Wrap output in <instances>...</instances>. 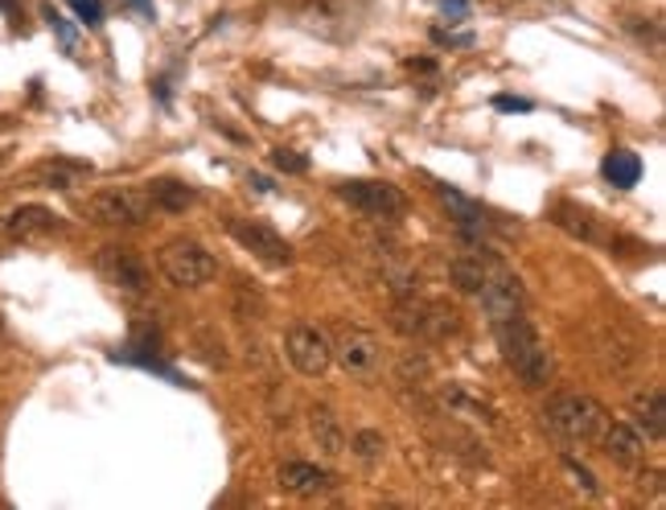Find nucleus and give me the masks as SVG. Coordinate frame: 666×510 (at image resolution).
<instances>
[{"mask_svg": "<svg viewBox=\"0 0 666 510\" xmlns=\"http://www.w3.org/2000/svg\"><path fill=\"white\" fill-rule=\"evenodd\" d=\"M493 337H498V346H502L507 366L522 379V387H548L551 375H555V358H551V351L543 346L539 330L531 325L527 309L507 321H493Z\"/></svg>", "mask_w": 666, "mask_h": 510, "instance_id": "obj_1", "label": "nucleus"}, {"mask_svg": "<svg viewBox=\"0 0 666 510\" xmlns=\"http://www.w3.org/2000/svg\"><path fill=\"white\" fill-rule=\"evenodd\" d=\"M539 420L548 428L555 440H564V445H593L601 433H605V408L596 404L593 395L584 392H560L551 395L543 412H539Z\"/></svg>", "mask_w": 666, "mask_h": 510, "instance_id": "obj_2", "label": "nucleus"}, {"mask_svg": "<svg viewBox=\"0 0 666 510\" xmlns=\"http://www.w3.org/2000/svg\"><path fill=\"white\" fill-rule=\"evenodd\" d=\"M157 268L160 277L169 280L174 289H202L218 277V260L198 243V239H169L165 248L157 251Z\"/></svg>", "mask_w": 666, "mask_h": 510, "instance_id": "obj_3", "label": "nucleus"}, {"mask_svg": "<svg viewBox=\"0 0 666 510\" xmlns=\"http://www.w3.org/2000/svg\"><path fill=\"white\" fill-rule=\"evenodd\" d=\"M392 321L399 334L420 337V342H445V337L461 334V318L445 301H416V296H407V301L395 305Z\"/></svg>", "mask_w": 666, "mask_h": 510, "instance_id": "obj_4", "label": "nucleus"}, {"mask_svg": "<svg viewBox=\"0 0 666 510\" xmlns=\"http://www.w3.org/2000/svg\"><path fill=\"white\" fill-rule=\"evenodd\" d=\"M148 210H153V202L136 186H107V190H95L87 198V219L100 227H119V231L141 227L148 219Z\"/></svg>", "mask_w": 666, "mask_h": 510, "instance_id": "obj_5", "label": "nucleus"}, {"mask_svg": "<svg viewBox=\"0 0 666 510\" xmlns=\"http://www.w3.org/2000/svg\"><path fill=\"white\" fill-rule=\"evenodd\" d=\"M337 198L375 222H395L407 215V194L399 190V186H392V181H366V177L342 181V186H337Z\"/></svg>", "mask_w": 666, "mask_h": 510, "instance_id": "obj_6", "label": "nucleus"}, {"mask_svg": "<svg viewBox=\"0 0 666 510\" xmlns=\"http://www.w3.org/2000/svg\"><path fill=\"white\" fill-rule=\"evenodd\" d=\"M333 358H337L342 371L354 375V379H375L378 371H383V363H387L378 334L358 330V325H346V330L337 334V342H333Z\"/></svg>", "mask_w": 666, "mask_h": 510, "instance_id": "obj_7", "label": "nucleus"}, {"mask_svg": "<svg viewBox=\"0 0 666 510\" xmlns=\"http://www.w3.org/2000/svg\"><path fill=\"white\" fill-rule=\"evenodd\" d=\"M284 354L289 363L301 371L304 379H321L325 371L333 366V342L321 334L318 325H292L289 337H284Z\"/></svg>", "mask_w": 666, "mask_h": 510, "instance_id": "obj_8", "label": "nucleus"}, {"mask_svg": "<svg viewBox=\"0 0 666 510\" xmlns=\"http://www.w3.org/2000/svg\"><path fill=\"white\" fill-rule=\"evenodd\" d=\"M481 309H486V318L493 321H507L514 318V313H522L527 309V296H522V284L519 277L510 272V268H502V263L490 260V272H486V284H481Z\"/></svg>", "mask_w": 666, "mask_h": 510, "instance_id": "obj_9", "label": "nucleus"}, {"mask_svg": "<svg viewBox=\"0 0 666 510\" xmlns=\"http://www.w3.org/2000/svg\"><path fill=\"white\" fill-rule=\"evenodd\" d=\"M95 268L103 272L107 284H116L119 292H128V296H145L148 292V268L141 263V256L132 248H100L95 256Z\"/></svg>", "mask_w": 666, "mask_h": 510, "instance_id": "obj_10", "label": "nucleus"}, {"mask_svg": "<svg viewBox=\"0 0 666 510\" xmlns=\"http://www.w3.org/2000/svg\"><path fill=\"white\" fill-rule=\"evenodd\" d=\"M227 231L239 248H247L251 256H260L263 263H272V268H289L292 263V248L272 231V227H263V222H251V219H227Z\"/></svg>", "mask_w": 666, "mask_h": 510, "instance_id": "obj_11", "label": "nucleus"}, {"mask_svg": "<svg viewBox=\"0 0 666 510\" xmlns=\"http://www.w3.org/2000/svg\"><path fill=\"white\" fill-rule=\"evenodd\" d=\"M62 222L54 210H45V206H17L13 215H4V235L17 239V243H38V239H50V235H59Z\"/></svg>", "mask_w": 666, "mask_h": 510, "instance_id": "obj_12", "label": "nucleus"}, {"mask_svg": "<svg viewBox=\"0 0 666 510\" xmlns=\"http://www.w3.org/2000/svg\"><path fill=\"white\" fill-rule=\"evenodd\" d=\"M83 177H91V165H83V160H66V157L38 160L33 169H25V181L38 186V190H74Z\"/></svg>", "mask_w": 666, "mask_h": 510, "instance_id": "obj_13", "label": "nucleus"}, {"mask_svg": "<svg viewBox=\"0 0 666 510\" xmlns=\"http://www.w3.org/2000/svg\"><path fill=\"white\" fill-rule=\"evenodd\" d=\"M596 440L605 445V457L608 461H617V466H637V461L646 457V437L637 433L634 424H625V420L605 424V433H601Z\"/></svg>", "mask_w": 666, "mask_h": 510, "instance_id": "obj_14", "label": "nucleus"}, {"mask_svg": "<svg viewBox=\"0 0 666 510\" xmlns=\"http://www.w3.org/2000/svg\"><path fill=\"white\" fill-rule=\"evenodd\" d=\"M629 416H634V428L646 440H663L666 437V399L663 387H651V392H637L634 404H629Z\"/></svg>", "mask_w": 666, "mask_h": 510, "instance_id": "obj_15", "label": "nucleus"}, {"mask_svg": "<svg viewBox=\"0 0 666 510\" xmlns=\"http://www.w3.org/2000/svg\"><path fill=\"white\" fill-rule=\"evenodd\" d=\"M275 486L284 490V495H296V498H309V495H321L325 486H330V473L313 461H284V466L275 469Z\"/></svg>", "mask_w": 666, "mask_h": 510, "instance_id": "obj_16", "label": "nucleus"}, {"mask_svg": "<svg viewBox=\"0 0 666 510\" xmlns=\"http://www.w3.org/2000/svg\"><path fill=\"white\" fill-rule=\"evenodd\" d=\"M309 437H313V445H318L325 457L346 452V428H342V420H337L333 408H325V404L309 408Z\"/></svg>", "mask_w": 666, "mask_h": 510, "instance_id": "obj_17", "label": "nucleus"}, {"mask_svg": "<svg viewBox=\"0 0 666 510\" xmlns=\"http://www.w3.org/2000/svg\"><path fill=\"white\" fill-rule=\"evenodd\" d=\"M551 222L560 227V231H568L572 239H580V243H601V227H596V219L589 215V210H580V206H551Z\"/></svg>", "mask_w": 666, "mask_h": 510, "instance_id": "obj_18", "label": "nucleus"}, {"mask_svg": "<svg viewBox=\"0 0 666 510\" xmlns=\"http://www.w3.org/2000/svg\"><path fill=\"white\" fill-rule=\"evenodd\" d=\"M486 272H490V263L481 260V248L469 251V256H457V260L449 263L452 284H457L461 292H474V296H478L481 284H486Z\"/></svg>", "mask_w": 666, "mask_h": 510, "instance_id": "obj_19", "label": "nucleus"}, {"mask_svg": "<svg viewBox=\"0 0 666 510\" xmlns=\"http://www.w3.org/2000/svg\"><path fill=\"white\" fill-rule=\"evenodd\" d=\"M145 194H148V202L160 206V210H169V215H181V210H186V206H194V198H198V194L189 190L186 181H169V177L153 181Z\"/></svg>", "mask_w": 666, "mask_h": 510, "instance_id": "obj_20", "label": "nucleus"}, {"mask_svg": "<svg viewBox=\"0 0 666 510\" xmlns=\"http://www.w3.org/2000/svg\"><path fill=\"white\" fill-rule=\"evenodd\" d=\"M445 404H449V412H461V416H478V420H486V424H498V412H493L486 399L465 392L461 383H449V387H445Z\"/></svg>", "mask_w": 666, "mask_h": 510, "instance_id": "obj_21", "label": "nucleus"}, {"mask_svg": "<svg viewBox=\"0 0 666 510\" xmlns=\"http://www.w3.org/2000/svg\"><path fill=\"white\" fill-rule=\"evenodd\" d=\"M601 169H605V177L613 181V186H622V190H629V186H637V177H642V160H637L634 153H625V148H617V153H608Z\"/></svg>", "mask_w": 666, "mask_h": 510, "instance_id": "obj_22", "label": "nucleus"}, {"mask_svg": "<svg viewBox=\"0 0 666 510\" xmlns=\"http://www.w3.org/2000/svg\"><path fill=\"white\" fill-rule=\"evenodd\" d=\"M350 449H354L358 461L375 466V461H383V452H387V437L375 433V428H363V433H354V437H350Z\"/></svg>", "mask_w": 666, "mask_h": 510, "instance_id": "obj_23", "label": "nucleus"}, {"mask_svg": "<svg viewBox=\"0 0 666 510\" xmlns=\"http://www.w3.org/2000/svg\"><path fill=\"white\" fill-rule=\"evenodd\" d=\"M235 313H239L243 321L263 318V296H260L256 289H251L247 280H239V284H235Z\"/></svg>", "mask_w": 666, "mask_h": 510, "instance_id": "obj_24", "label": "nucleus"}, {"mask_svg": "<svg viewBox=\"0 0 666 510\" xmlns=\"http://www.w3.org/2000/svg\"><path fill=\"white\" fill-rule=\"evenodd\" d=\"M272 165L275 169H284V174H304V169H309V160L296 157L292 148H272Z\"/></svg>", "mask_w": 666, "mask_h": 510, "instance_id": "obj_25", "label": "nucleus"}, {"mask_svg": "<svg viewBox=\"0 0 666 510\" xmlns=\"http://www.w3.org/2000/svg\"><path fill=\"white\" fill-rule=\"evenodd\" d=\"M66 4H71L74 13L83 17L87 25H100L103 21V0H66Z\"/></svg>", "mask_w": 666, "mask_h": 510, "instance_id": "obj_26", "label": "nucleus"}, {"mask_svg": "<svg viewBox=\"0 0 666 510\" xmlns=\"http://www.w3.org/2000/svg\"><path fill=\"white\" fill-rule=\"evenodd\" d=\"M45 21H50V30H54V33L62 38V45H66V50H74V45H79V42H74V30L66 25V17H62V13H54V9H45Z\"/></svg>", "mask_w": 666, "mask_h": 510, "instance_id": "obj_27", "label": "nucleus"}, {"mask_svg": "<svg viewBox=\"0 0 666 510\" xmlns=\"http://www.w3.org/2000/svg\"><path fill=\"white\" fill-rule=\"evenodd\" d=\"M564 469H568V473H572V478H576V486H584V490H589V495H596V481H593V473H589V469L580 466L576 457H564Z\"/></svg>", "mask_w": 666, "mask_h": 510, "instance_id": "obj_28", "label": "nucleus"}, {"mask_svg": "<svg viewBox=\"0 0 666 510\" xmlns=\"http://www.w3.org/2000/svg\"><path fill=\"white\" fill-rule=\"evenodd\" d=\"M440 13H445V17H465V13H469V0H440Z\"/></svg>", "mask_w": 666, "mask_h": 510, "instance_id": "obj_29", "label": "nucleus"}, {"mask_svg": "<svg viewBox=\"0 0 666 510\" xmlns=\"http://www.w3.org/2000/svg\"><path fill=\"white\" fill-rule=\"evenodd\" d=\"M498 107H502V112H531V103L527 100H510V95H498Z\"/></svg>", "mask_w": 666, "mask_h": 510, "instance_id": "obj_30", "label": "nucleus"}, {"mask_svg": "<svg viewBox=\"0 0 666 510\" xmlns=\"http://www.w3.org/2000/svg\"><path fill=\"white\" fill-rule=\"evenodd\" d=\"M132 4H136V9H141V13H148V17H153V4H148V0H132Z\"/></svg>", "mask_w": 666, "mask_h": 510, "instance_id": "obj_31", "label": "nucleus"}]
</instances>
